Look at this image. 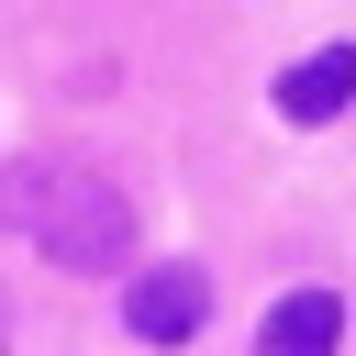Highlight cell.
<instances>
[{
	"label": "cell",
	"mask_w": 356,
	"mask_h": 356,
	"mask_svg": "<svg viewBox=\"0 0 356 356\" xmlns=\"http://www.w3.org/2000/svg\"><path fill=\"white\" fill-rule=\"evenodd\" d=\"M33 245L67 278H111V267H134V200L100 167H56L44 178V211H33Z\"/></svg>",
	"instance_id": "cell-1"
},
{
	"label": "cell",
	"mask_w": 356,
	"mask_h": 356,
	"mask_svg": "<svg viewBox=\"0 0 356 356\" xmlns=\"http://www.w3.org/2000/svg\"><path fill=\"white\" fill-rule=\"evenodd\" d=\"M122 323H134L145 345H189V334L211 323V267H134Z\"/></svg>",
	"instance_id": "cell-2"
},
{
	"label": "cell",
	"mask_w": 356,
	"mask_h": 356,
	"mask_svg": "<svg viewBox=\"0 0 356 356\" xmlns=\"http://www.w3.org/2000/svg\"><path fill=\"white\" fill-rule=\"evenodd\" d=\"M278 122H334L345 100H356V44H323V56H300V67H278Z\"/></svg>",
	"instance_id": "cell-3"
},
{
	"label": "cell",
	"mask_w": 356,
	"mask_h": 356,
	"mask_svg": "<svg viewBox=\"0 0 356 356\" xmlns=\"http://www.w3.org/2000/svg\"><path fill=\"white\" fill-rule=\"evenodd\" d=\"M334 345H345V300L334 289H289L256 323V356H334Z\"/></svg>",
	"instance_id": "cell-4"
},
{
	"label": "cell",
	"mask_w": 356,
	"mask_h": 356,
	"mask_svg": "<svg viewBox=\"0 0 356 356\" xmlns=\"http://www.w3.org/2000/svg\"><path fill=\"white\" fill-rule=\"evenodd\" d=\"M33 211H44V167H0V222L33 234Z\"/></svg>",
	"instance_id": "cell-5"
},
{
	"label": "cell",
	"mask_w": 356,
	"mask_h": 356,
	"mask_svg": "<svg viewBox=\"0 0 356 356\" xmlns=\"http://www.w3.org/2000/svg\"><path fill=\"white\" fill-rule=\"evenodd\" d=\"M0 356H11V312H0Z\"/></svg>",
	"instance_id": "cell-6"
}]
</instances>
